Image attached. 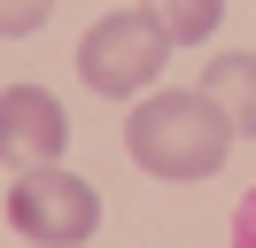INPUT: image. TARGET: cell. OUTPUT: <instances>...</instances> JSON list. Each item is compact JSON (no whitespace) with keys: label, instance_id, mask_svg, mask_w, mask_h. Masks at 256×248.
Segmentation results:
<instances>
[{"label":"cell","instance_id":"4","mask_svg":"<svg viewBox=\"0 0 256 248\" xmlns=\"http://www.w3.org/2000/svg\"><path fill=\"white\" fill-rule=\"evenodd\" d=\"M70 148V116L47 86H8L0 93V163L16 170H54Z\"/></svg>","mask_w":256,"mask_h":248},{"label":"cell","instance_id":"1","mask_svg":"<svg viewBox=\"0 0 256 248\" xmlns=\"http://www.w3.org/2000/svg\"><path fill=\"white\" fill-rule=\"evenodd\" d=\"M124 148L148 178H171V186H194V178H218L225 155H233V132L225 116L202 101V93H148L132 101L124 116Z\"/></svg>","mask_w":256,"mask_h":248},{"label":"cell","instance_id":"6","mask_svg":"<svg viewBox=\"0 0 256 248\" xmlns=\"http://www.w3.org/2000/svg\"><path fill=\"white\" fill-rule=\"evenodd\" d=\"M140 16L163 31V46H202L225 24V0H140Z\"/></svg>","mask_w":256,"mask_h":248},{"label":"cell","instance_id":"2","mask_svg":"<svg viewBox=\"0 0 256 248\" xmlns=\"http://www.w3.org/2000/svg\"><path fill=\"white\" fill-rule=\"evenodd\" d=\"M163 62H171V46H163V31L148 24L140 8H109L101 24H86V39H78V78L101 101H140Z\"/></svg>","mask_w":256,"mask_h":248},{"label":"cell","instance_id":"5","mask_svg":"<svg viewBox=\"0 0 256 248\" xmlns=\"http://www.w3.org/2000/svg\"><path fill=\"white\" fill-rule=\"evenodd\" d=\"M194 93L225 116L233 140H256V54H218V62H202V86H194Z\"/></svg>","mask_w":256,"mask_h":248},{"label":"cell","instance_id":"3","mask_svg":"<svg viewBox=\"0 0 256 248\" xmlns=\"http://www.w3.org/2000/svg\"><path fill=\"white\" fill-rule=\"evenodd\" d=\"M8 225L24 240H39V248H78L101 225V194H94V178H78L62 163L54 170H24L8 186Z\"/></svg>","mask_w":256,"mask_h":248},{"label":"cell","instance_id":"8","mask_svg":"<svg viewBox=\"0 0 256 248\" xmlns=\"http://www.w3.org/2000/svg\"><path fill=\"white\" fill-rule=\"evenodd\" d=\"M233 248H256V186L240 194V210H233Z\"/></svg>","mask_w":256,"mask_h":248},{"label":"cell","instance_id":"7","mask_svg":"<svg viewBox=\"0 0 256 248\" xmlns=\"http://www.w3.org/2000/svg\"><path fill=\"white\" fill-rule=\"evenodd\" d=\"M47 8H54V0H0V39L39 31V24H47Z\"/></svg>","mask_w":256,"mask_h":248}]
</instances>
